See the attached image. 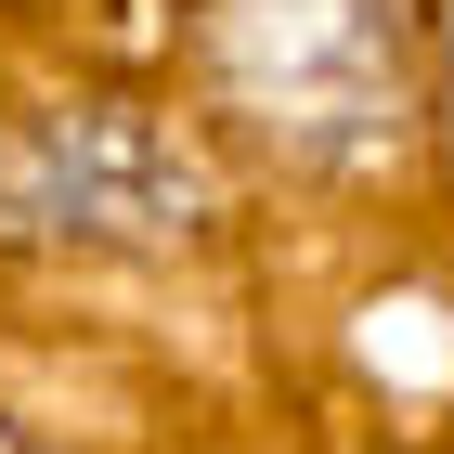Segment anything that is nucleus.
Here are the masks:
<instances>
[{"mask_svg":"<svg viewBox=\"0 0 454 454\" xmlns=\"http://www.w3.org/2000/svg\"><path fill=\"white\" fill-rule=\"evenodd\" d=\"M39 208L91 221V234H169L182 208H195V169L182 156H156V143L130 130V117H66V130L39 143Z\"/></svg>","mask_w":454,"mask_h":454,"instance_id":"1","label":"nucleus"}]
</instances>
